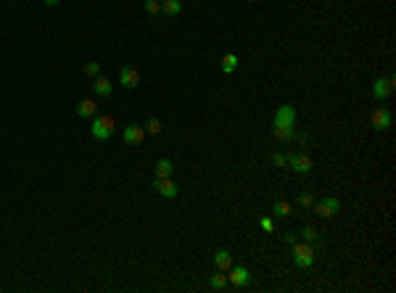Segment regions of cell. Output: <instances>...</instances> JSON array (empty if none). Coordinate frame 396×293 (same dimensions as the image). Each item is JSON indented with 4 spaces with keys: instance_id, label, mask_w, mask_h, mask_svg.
Segmentation results:
<instances>
[{
    "instance_id": "cell-1",
    "label": "cell",
    "mask_w": 396,
    "mask_h": 293,
    "mask_svg": "<svg viewBox=\"0 0 396 293\" xmlns=\"http://www.w3.org/2000/svg\"><path fill=\"white\" fill-rule=\"evenodd\" d=\"M291 256H293L296 267H304V269H309V267L314 264V259H317L314 248H312V246H307V243H293V248H291Z\"/></svg>"
},
{
    "instance_id": "cell-2",
    "label": "cell",
    "mask_w": 396,
    "mask_h": 293,
    "mask_svg": "<svg viewBox=\"0 0 396 293\" xmlns=\"http://www.w3.org/2000/svg\"><path fill=\"white\" fill-rule=\"evenodd\" d=\"M90 132H93L95 140H109L114 135V116H109V114H106V116H95Z\"/></svg>"
},
{
    "instance_id": "cell-3",
    "label": "cell",
    "mask_w": 396,
    "mask_h": 293,
    "mask_svg": "<svg viewBox=\"0 0 396 293\" xmlns=\"http://www.w3.org/2000/svg\"><path fill=\"white\" fill-rule=\"evenodd\" d=\"M285 164L291 169H296L299 174H309L312 169H314V161L309 159V156H304V153H296V151H291L285 156Z\"/></svg>"
},
{
    "instance_id": "cell-4",
    "label": "cell",
    "mask_w": 396,
    "mask_h": 293,
    "mask_svg": "<svg viewBox=\"0 0 396 293\" xmlns=\"http://www.w3.org/2000/svg\"><path fill=\"white\" fill-rule=\"evenodd\" d=\"M391 90H393V77H378V80L372 82V98L381 103L383 98L391 95Z\"/></svg>"
},
{
    "instance_id": "cell-5",
    "label": "cell",
    "mask_w": 396,
    "mask_h": 293,
    "mask_svg": "<svg viewBox=\"0 0 396 293\" xmlns=\"http://www.w3.org/2000/svg\"><path fill=\"white\" fill-rule=\"evenodd\" d=\"M391 122H393V116H391V111H388V108H383V106H378L375 111H372V116H370V124H372V130H388V127H391Z\"/></svg>"
},
{
    "instance_id": "cell-6",
    "label": "cell",
    "mask_w": 396,
    "mask_h": 293,
    "mask_svg": "<svg viewBox=\"0 0 396 293\" xmlns=\"http://www.w3.org/2000/svg\"><path fill=\"white\" fill-rule=\"evenodd\" d=\"M143 140H146V127H140V124H127L124 127V143L127 145H140Z\"/></svg>"
},
{
    "instance_id": "cell-7",
    "label": "cell",
    "mask_w": 396,
    "mask_h": 293,
    "mask_svg": "<svg viewBox=\"0 0 396 293\" xmlns=\"http://www.w3.org/2000/svg\"><path fill=\"white\" fill-rule=\"evenodd\" d=\"M227 272H230V275H227V283H232L235 288H243V285H248V280H251V272H248L246 267H230Z\"/></svg>"
},
{
    "instance_id": "cell-8",
    "label": "cell",
    "mask_w": 396,
    "mask_h": 293,
    "mask_svg": "<svg viewBox=\"0 0 396 293\" xmlns=\"http://www.w3.org/2000/svg\"><path fill=\"white\" fill-rule=\"evenodd\" d=\"M314 211L320 217H333V214L341 211V201L338 198H322L320 204H314Z\"/></svg>"
},
{
    "instance_id": "cell-9",
    "label": "cell",
    "mask_w": 396,
    "mask_h": 293,
    "mask_svg": "<svg viewBox=\"0 0 396 293\" xmlns=\"http://www.w3.org/2000/svg\"><path fill=\"white\" fill-rule=\"evenodd\" d=\"M275 124L296 127V108L293 106H280L278 111H275Z\"/></svg>"
},
{
    "instance_id": "cell-10",
    "label": "cell",
    "mask_w": 396,
    "mask_h": 293,
    "mask_svg": "<svg viewBox=\"0 0 396 293\" xmlns=\"http://www.w3.org/2000/svg\"><path fill=\"white\" fill-rule=\"evenodd\" d=\"M153 188L159 190V196H164V198H174L177 196V185L172 182V177H156Z\"/></svg>"
},
{
    "instance_id": "cell-11",
    "label": "cell",
    "mask_w": 396,
    "mask_h": 293,
    "mask_svg": "<svg viewBox=\"0 0 396 293\" xmlns=\"http://www.w3.org/2000/svg\"><path fill=\"white\" fill-rule=\"evenodd\" d=\"M119 82L127 87V90H135V87L140 85V74H137L132 66H124V69L119 71Z\"/></svg>"
},
{
    "instance_id": "cell-12",
    "label": "cell",
    "mask_w": 396,
    "mask_h": 293,
    "mask_svg": "<svg viewBox=\"0 0 396 293\" xmlns=\"http://www.w3.org/2000/svg\"><path fill=\"white\" fill-rule=\"evenodd\" d=\"M272 132H275V140H280V143H291V140L296 138V127L275 124V127H272Z\"/></svg>"
},
{
    "instance_id": "cell-13",
    "label": "cell",
    "mask_w": 396,
    "mask_h": 293,
    "mask_svg": "<svg viewBox=\"0 0 396 293\" xmlns=\"http://www.w3.org/2000/svg\"><path fill=\"white\" fill-rule=\"evenodd\" d=\"M214 264H217V269L227 272V269L232 267V256H230V251H227V248H220L217 253H214Z\"/></svg>"
},
{
    "instance_id": "cell-14",
    "label": "cell",
    "mask_w": 396,
    "mask_h": 293,
    "mask_svg": "<svg viewBox=\"0 0 396 293\" xmlns=\"http://www.w3.org/2000/svg\"><path fill=\"white\" fill-rule=\"evenodd\" d=\"M93 90H95V93L98 95H111V90H114V85L109 82V80H106V77H95V82H93Z\"/></svg>"
},
{
    "instance_id": "cell-15",
    "label": "cell",
    "mask_w": 396,
    "mask_h": 293,
    "mask_svg": "<svg viewBox=\"0 0 396 293\" xmlns=\"http://www.w3.org/2000/svg\"><path fill=\"white\" fill-rule=\"evenodd\" d=\"M235 69H238V56H235V53H225V56H222V71H225V74H232Z\"/></svg>"
},
{
    "instance_id": "cell-16",
    "label": "cell",
    "mask_w": 396,
    "mask_h": 293,
    "mask_svg": "<svg viewBox=\"0 0 396 293\" xmlns=\"http://www.w3.org/2000/svg\"><path fill=\"white\" fill-rule=\"evenodd\" d=\"M180 11H183V3H180V0H161V13L177 16Z\"/></svg>"
},
{
    "instance_id": "cell-17",
    "label": "cell",
    "mask_w": 396,
    "mask_h": 293,
    "mask_svg": "<svg viewBox=\"0 0 396 293\" xmlns=\"http://www.w3.org/2000/svg\"><path fill=\"white\" fill-rule=\"evenodd\" d=\"M172 172H174V167H172L169 159L156 161V177H172Z\"/></svg>"
},
{
    "instance_id": "cell-18",
    "label": "cell",
    "mask_w": 396,
    "mask_h": 293,
    "mask_svg": "<svg viewBox=\"0 0 396 293\" xmlns=\"http://www.w3.org/2000/svg\"><path fill=\"white\" fill-rule=\"evenodd\" d=\"M95 108H98V106H95V101H80V106H77V114L85 119V116H93V114H95Z\"/></svg>"
},
{
    "instance_id": "cell-19",
    "label": "cell",
    "mask_w": 396,
    "mask_h": 293,
    "mask_svg": "<svg viewBox=\"0 0 396 293\" xmlns=\"http://www.w3.org/2000/svg\"><path fill=\"white\" fill-rule=\"evenodd\" d=\"M301 235L307 238V241H309L312 246H314V243H317V246L322 243V238H320V232H317V227H314V225H307V227L301 230Z\"/></svg>"
},
{
    "instance_id": "cell-20",
    "label": "cell",
    "mask_w": 396,
    "mask_h": 293,
    "mask_svg": "<svg viewBox=\"0 0 396 293\" xmlns=\"http://www.w3.org/2000/svg\"><path fill=\"white\" fill-rule=\"evenodd\" d=\"M272 211H275V217H288L293 211V206L288 204V201H275V206H272Z\"/></svg>"
},
{
    "instance_id": "cell-21",
    "label": "cell",
    "mask_w": 396,
    "mask_h": 293,
    "mask_svg": "<svg viewBox=\"0 0 396 293\" xmlns=\"http://www.w3.org/2000/svg\"><path fill=\"white\" fill-rule=\"evenodd\" d=\"M227 285V275H222V269L217 272V275H211V288H217V290H222Z\"/></svg>"
},
{
    "instance_id": "cell-22",
    "label": "cell",
    "mask_w": 396,
    "mask_h": 293,
    "mask_svg": "<svg viewBox=\"0 0 396 293\" xmlns=\"http://www.w3.org/2000/svg\"><path fill=\"white\" fill-rule=\"evenodd\" d=\"M85 74L95 80V77L101 74V64H95V61H90V64H85Z\"/></svg>"
},
{
    "instance_id": "cell-23",
    "label": "cell",
    "mask_w": 396,
    "mask_h": 293,
    "mask_svg": "<svg viewBox=\"0 0 396 293\" xmlns=\"http://www.w3.org/2000/svg\"><path fill=\"white\" fill-rule=\"evenodd\" d=\"M143 8H146L148 13H161V0H146Z\"/></svg>"
},
{
    "instance_id": "cell-24",
    "label": "cell",
    "mask_w": 396,
    "mask_h": 293,
    "mask_svg": "<svg viewBox=\"0 0 396 293\" xmlns=\"http://www.w3.org/2000/svg\"><path fill=\"white\" fill-rule=\"evenodd\" d=\"M299 204H301L304 209H312V206H314V196H312V193H301Z\"/></svg>"
},
{
    "instance_id": "cell-25",
    "label": "cell",
    "mask_w": 396,
    "mask_h": 293,
    "mask_svg": "<svg viewBox=\"0 0 396 293\" xmlns=\"http://www.w3.org/2000/svg\"><path fill=\"white\" fill-rule=\"evenodd\" d=\"M146 130H148L151 135H159V132H161V122H159L156 116H153V119H148V124H146Z\"/></svg>"
},
{
    "instance_id": "cell-26",
    "label": "cell",
    "mask_w": 396,
    "mask_h": 293,
    "mask_svg": "<svg viewBox=\"0 0 396 293\" xmlns=\"http://www.w3.org/2000/svg\"><path fill=\"white\" fill-rule=\"evenodd\" d=\"M262 230H267V232H272V219H269V217H262Z\"/></svg>"
},
{
    "instance_id": "cell-27",
    "label": "cell",
    "mask_w": 396,
    "mask_h": 293,
    "mask_svg": "<svg viewBox=\"0 0 396 293\" xmlns=\"http://www.w3.org/2000/svg\"><path fill=\"white\" fill-rule=\"evenodd\" d=\"M272 164H275V167H285V156L283 153H272Z\"/></svg>"
},
{
    "instance_id": "cell-28",
    "label": "cell",
    "mask_w": 396,
    "mask_h": 293,
    "mask_svg": "<svg viewBox=\"0 0 396 293\" xmlns=\"http://www.w3.org/2000/svg\"><path fill=\"white\" fill-rule=\"evenodd\" d=\"M43 3H45V6H58L61 0H43Z\"/></svg>"
}]
</instances>
